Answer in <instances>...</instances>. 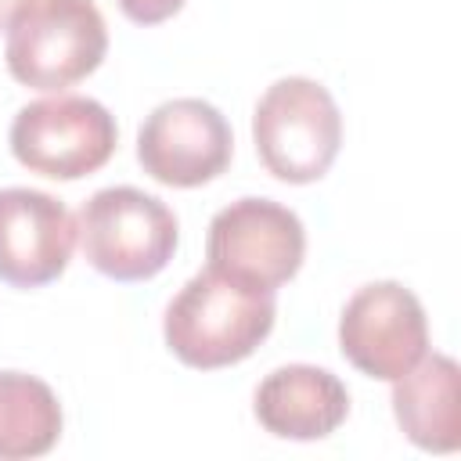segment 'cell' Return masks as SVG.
<instances>
[{"mask_svg": "<svg viewBox=\"0 0 461 461\" xmlns=\"http://www.w3.org/2000/svg\"><path fill=\"white\" fill-rule=\"evenodd\" d=\"M274 292L205 267L166 306L162 335L173 357L198 371H216L256 353L274 328Z\"/></svg>", "mask_w": 461, "mask_h": 461, "instance_id": "obj_1", "label": "cell"}, {"mask_svg": "<svg viewBox=\"0 0 461 461\" xmlns=\"http://www.w3.org/2000/svg\"><path fill=\"white\" fill-rule=\"evenodd\" d=\"M108 50L94 0H25L7 22V72L32 90H65L86 79Z\"/></svg>", "mask_w": 461, "mask_h": 461, "instance_id": "obj_2", "label": "cell"}, {"mask_svg": "<svg viewBox=\"0 0 461 461\" xmlns=\"http://www.w3.org/2000/svg\"><path fill=\"white\" fill-rule=\"evenodd\" d=\"M173 209L140 187H101L76 216V241L86 263L112 281H148L176 252Z\"/></svg>", "mask_w": 461, "mask_h": 461, "instance_id": "obj_3", "label": "cell"}, {"mask_svg": "<svg viewBox=\"0 0 461 461\" xmlns=\"http://www.w3.org/2000/svg\"><path fill=\"white\" fill-rule=\"evenodd\" d=\"M259 162L285 184L321 180L342 144V115L328 86L306 76H288L267 86L252 115Z\"/></svg>", "mask_w": 461, "mask_h": 461, "instance_id": "obj_4", "label": "cell"}, {"mask_svg": "<svg viewBox=\"0 0 461 461\" xmlns=\"http://www.w3.org/2000/svg\"><path fill=\"white\" fill-rule=\"evenodd\" d=\"M115 115L79 94L40 97L11 122L14 158L50 180H79L101 169L115 151Z\"/></svg>", "mask_w": 461, "mask_h": 461, "instance_id": "obj_5", "label": "cell"}, {"mask_svg": "<svg viewBox=\"0 0 461 461\" xmlns=\"http://www.w3.org/2000/svg\"><path fill=\"white\" fill-rule=\"evenodd\" d=\"M306 256L303 220L270 198H238L223 205L205 238V267L277 292Z\"/></svg>", "mask_w": 461, "mask_h": 461, "instance_id": "obj_6", "label": "cell"}, {"mask_svg": "<svg viewBox=\"0 0 461 461\" xmlns=\"http://www.w3.org/2000/svg\"><path fill=\"white\" fill-rule=\"evenodd\" d=\"M339 349L360 375L396 382L429 349L425 306L400 281H371L342 306Z\"/></svg>", "mask_w": 461, "mask_h": 461, "instance_id": "obj_7", "label": "cell"}, {"mask_svg": "<svg viewBox=\"0 0 461 461\" xmlns=\"http://www.w3.org/2000/svg\"><path fill=\"white\" fill-rule=\"evenodd\" d=\"M234 137L220 108L202 97L162 101L137 130L144 173L166 187H198L230 166Z\"/></svg>", "mask_w": 461, "mask_h": 461, "instance_id": "obj_8", "label": "cell"}, {"mask_svg": "<svg viewBox=\"0 0 461 461\" xmlns=\"http://www.w3.org/2000/svg\"><path fill=\"white\" fill-rule=\"evenodd\" d=\"M76 249V216L36 187L0 191V281L40 288L65 274Z\"/></svg>", "mask_w": 461, "mask_h": 461, "instance_id": "obj_9", "label": "cell"}, {"mask_svg": "<svg viewBox=\"0 0 461 461\" xmlns=\"http://www.w3.org/2000/svg\"><path fill=\"white\" fill-rule=\"evenodd\" d=\"M349 414L346 385L313 364H288L270 371L256 389V418L281 439H324Z\"/></svg>", "mask_w": 461, "mask_h": 461, "instance_id": "obj_10", "label": "cell"}, {"mask_svg": "<svg viewBox=\"0 0 461 461\" xmlns=\"http://www.w3.org/2000/svg\"><path fill=\"white\" fill-rule=\"evenodd\" d=\"M393 414L403 436L432 454H450L461 443L457 364L447 353L421 357L393 382Z\"/></svg>", "mask_w": 461, "mask_h": 461, "instance_id": "obj_11", "label": "cell"}, {"mask_svg": "<svg viewBox=\"0 0 461 461\" xmlns=\"http://www.w3.org/2000/svg\"><path fill=\"white\" fill-rule=\"evenodd\" d=\"M61 436V403L47 382L0 371V461L40 457Z\"/></svg>", "mask_w": 461, "mask_h": 461, "instance_id": "obj_12", "label": "cell"}, {"mask_svg": "<svg viewBox=\"0 0 461 461\" xmlns=\"http://www.w3.org/2000/svg\"><path fill=\"white\" fill-rule=\"evenodd\" d=\"M115 4L137 25H158L184 7V0H115Z\"/></svg>", "mask_w": 461, "mask_h": 461, "instance_id": "obj_13", "label": "cell"}, {"mask_svg": "<svg viewBox=\"0 0 461 461\" xmlns=\"http://www.w3.org/2000/svg\"><path fill=\"white\" fill-rule=\"evenodd\" d=\"M22 4H25V0H0V29L11 22V14H14Z\"/></svg>", "mask_w": 461, "mask_h": 461, "instance_id": "obj_14", "label": "cell"}]
</instances>
